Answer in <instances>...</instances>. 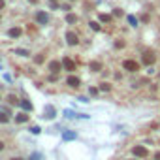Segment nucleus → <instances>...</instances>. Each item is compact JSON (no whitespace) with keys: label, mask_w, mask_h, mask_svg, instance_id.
<instances>
[{"label":"nucleus","mask_w":160,"mask_h":160,"mask_svg":"<svg viewBox=\"0 0 160 160\" xmlns=\"http://www.w3.org/2000/svg\"><path fill=\"white\" fill-rule=\"evenodd\" d=\"M2 149H4V143H2V141H0V151H2Z\"/></svg>","instance_id":"31"},{"label":"nucleus","mask_w":160,"mask_h":160,"mask_svg":"<svg viewBox=\"0 0 160 160\" xmlns=\"http://www.w3.org/2000/svg\"><path fill=\"white\" fill-rule=\"evenodd\" d=\"M36 21H38L40 25H47L49 23V13L47 12H38L36 13Z\"/></svg>","instance_id":"1"},{"label":"nucleus","mask_w":160,"mask_h":160,"mask_svg":"<svg viewBox=\"0 0 160 160\" xmlns=\"http://www.w3.org/2000/svg\"><path fill=\"white\" fill-rule=\"evenodd\" d=\"M9 38H19V36L23 34V28L21 27H13V28H9Z\"/></svg>","instance_id":"9"},{"label":"nucleus","mask_w":160,"mask_h":160,"mask_svg":"<svg viewBox=\"0 0 160 160\" xmlns=\"http://www.w3.org/2000/svg\"><path fill=\"white\" fill-rule=\"evenodd\" d=\"M128 23H130L132 27H138V19L134 17V15H128Z\"/></svg>","instance_id":"18"},{"label":"nucleus","mask_w":160,"mask_h":160,"mask_svg":"<svg viewBox=\"0 0 160 160\" xmlns=\"http://www.w3.org/2000/svg\"><path fill=\"white\" fill-rule=\"evenodd\" d=\"M89 25H90V28H92V30H100V25H98L96 21H92V23H89Z\"/></svg>","instance_id":"23"},{"label":"nucleus","mask_w":160,"mask_h":160,"mask_svg":"<svg viewBox=\"0 0 160 160\" xmlns=\"http://www.w3.org/2000/svg\"><path fill=\"white\" fill-rule=\"evenodd\" d=\"M32 160H42V156H40V154H36V153H34V154H32Z\"/></svg>","instance_id":"27"},{"label":"nucleus","mask_w":160,"mask_h":160,"mask_svg":"<svg viewBox=\"0 0 160 160\" xmlns=\"http://www.w3.org/2000/svg\"><path fill=\"white\" fill-rule=\"evenodd\" d=\"M34 62H36V64H42V62H43V55H38V56H34Z\"/></svg>","instance_id":"21"},{"label":"nucleus","mask_w":160,"mask_h":160,"mask_svg":"<svg viewBox=\"0 0 160 160\" xmlns=\"http://www.w3.org/2000/svg\"><path fill=\"white\" fill-rule=\"evenodd\" d=\"M125 70H128V72H138L139 70V64L136 62V60H125Z\"/></svg>","instance_id":"3"},{"label":"nucleus","mask_w":160,"mask_h":160,"mask_svg":"<svg viewBox=\"0 0 160 160\" xmlns=\"http://www.w3.org/2000/svg\"><path fill=\"white\" fill-rule=\"evenodd\" d=\"M15 53H17V55H21V56H27L28 53H27V51H25V49H17V51H15Z\"/></svg>","instance_id":"25"},{"label":"nucleus","mask_w":160,"mask_h":160,"mask_svg":"<svg viewBox=\"0 0 160 160\" xmlns=\"http://www.w3.org/2000/svg\"><path fill=\"white\" fill-rule=\"evenodd\" d=\"M4 8V2H2V0H0V9H2Z\"/></svg>","instance_id":"30"},{"label":"nucleus","mask_w":160,"mask_h":160,"mask_svg":"<svg viewBox=\"0 0 160 160\" xmlns=\"http://www.w3.org/2000/svg\"><path fill=\"white\" fill-rule=\"evenodd\" d=\"M28 2H30V4H36V2H38V0H28Z\"/></svg>","instance_id":"29"},{"label":"nucleus","mask_w":160,"mask_h":160,"mask_svg":"<svg viewBox=\"0 0 160 160\" xmlns=\"http://www.w3.org/2000/svg\"><path fill=\"white\" fill-rule=\"evenodd\" d=\"M8 100H9V104H12V106H15V104L19 102V100H17V98H15L13 94H9V96H8Z\"/></svg>","instance_id":"20"},{"label":"nucleus","mask_w":160,"mask_h":160,"mask_svg":"<svg viewBox=\"0 0 160 160\" xmlns=\"http://www.w3.org/2000/svg\"><path fill=\"white\" fill-rule=\"evenodd\" d=\"M132 153L136 154V156H139V158H145L147 156V149L143 147V145H136V147L132 149Z\"/></svg>","instance_id":"4"},{"label":"nucleus","mask_w":160,"mask_h":160,"mask_svg":"<svg viewBox=\"0 0 160 160\" xmlns=\"http://www.w3.org/2000/svg\"><path fill=\"white\" fill-rule=\"evenodd\" d=\"M64 139H66V141H68V139H75L77 136H75V134L74 132H64V136H62Z\"/></svg>","instance_id":"15"},{"label":"nucleus","mask_w":160,"mask_h":160,"mask_svg":"<svg viewBox=\"0 0 160 160\" xmlns=\"http://www.w3.org/2000/svg\"><path fill=\"white\" fill-rule=\"evenodd\" d=\"M12 160H21V158H12Z\"/></svg>","instance_id":"32"},{"label":"nucleus","mask_w":160,"mask_h":160,"mask_svg":"<svg viewBox=\"0 0 160 160\" xmlns=\"http://www.w3.org/2000/svg\"><path fill=\"white\" fill-rule=\"evenodd\" d=\"M98 19H100L102 23H109L111 21V17H109V15H106V13H100V15H98Z\"/></svg>","instance_id":"13"},{"label":"nucleus","mask_w":160,"mask_h":160,"mask_svg":"<svg viewBox=\"0 0 160 160\" xmlns=\"http://www.w3.org/2000/svg\"><path fill=\"white\" fill-rule=\"evenodd\" d=\"M15 121H17V122H27V121H28V115L21 113V115H17V117H15Z\"/></svg>","instance_id":"12"},{"label":"nucleus","mask_w":160,"mask_h":160,"mask_svg":"<svg viewBox=\"0 0 160 160\" xmlns=\"http://www.w3.org/2000/svg\"><path fill=\"white\" fill-rule=\"evenodd\" d=\"M62 68H64V70H68V72H74V70H75V64H74V60H70L68 56H66V59L62 60Z\"/></svg>","instance_id":"8"},{"label":"nucleus","mask_w":160,"mask_h":160,"mask_svg":"<svg viewBox=\"0 0 160 160\" xmlns=\"http://www.w3.org/2000/svg\"><path fill=\"white\" fill-rule=\"evenodd\" d=\"M66 23H70V25L77 23V15L75 13H68V15H66Z\"/></svg>","instance_id":"10"},{"label":"nucleus","mask_w":160,"mask_h":160,"mask_svg":"<svg viewBox=\"0 0 160 160\" xmlns=\"http://www.w3.org/2000/svg\"><path fill=\"white\" fill-rule=\"evenodd\" d=\"M90 70H92V72L102 70V64H100V62H90Z\"/></svg>","instance_id":"16"},{"label":"nucleus","mask_w":160,"mask_h":160,"mask_svg":"<svg viewBox=\"0 0 160 160\" xmlns=\"http://www.w3.org/2000/svg\"><path fill=\"white\" fill-rule=\"evenodd\" d=\"M100 90L109 92V90H111V85H109V83H102V85H100Z\"/></svg>","instance_id":"17"},{"label":"nucleus","mask_w":160,"mask_h":160,"mask_svg":"<svg viewBox=\"0 0 160 160\" xmlns=\"http://www.w3.org/2000/svg\"><path fill=\"white\" fill-rule=\"evenodd\" d=\"M154 60H156V56H154L151 51H147V53H143V64L145 66H151Z\"/></svg>","instance_id":"6"},{"label":"nucleus","mask_w":160,"mask_h":160,"mask_svg":"<svg viewBox=\"0 0 160 160\" xmlns=\"http://www.w3.org/2000/svg\"><path fill=\"white\" fill-rule=\"evenodd\" d=\"M66 42H68V45H77V43H79L77 34L75 32H68V34H66Z\"/></svg>","instance_id":"7"},{"label":"nucleus","mask_w":160,"mask_h":160,"mask_svg":"<svg viewBox=\"0 0 160 160\" xmlns=\"http://www.w3.org/2000/svg\"><path fill=\"white\" fill-rule=\"evenodd\" d=\"M66 85H70L72 89H77V87L81 85V79L77 75H68V79H66Z\"/></svg>","instance_id":"2"},{"label":"nucleus","mask_w":160,"mask_h":160,"mask_svg":"<svg viewBox=\"0 0 160 160\" xmlns=\"http://www.w3.org/2000/svg\"><path fill=\"white\" fill-rule=\"evenodd\" d=\"M45 117H47V119L55 117V107H47V109H45Z\"/></svg>","instance_id":"14"},{"label":"nucleus","mask_w":160,"mask_h":160,"mask_svg":"<svg viewBox=\"0 0 160 160\" xmlns=\"http://www.w3.org/2000/svg\"><path fill=\"white\" fill-rule=\"evenodd\" d=\"M21 107L25 111H30V109H32V104H30L28 100H21Z\"/></svg>","instance_id":"11"},{"label":"nucleus","mask_w":160,"mask_h":160,"mask_svg":"<svg viewBox=\"0 0 160 160\" xmlns=\"http://www.w3.org/2000/svg\"><path fill=\"white\" fill-rule=\"evenodd\" d=\"M30 132H32V134H40V132H42V128H40V126H32V128H30Z\"/></svg>","instance_id":"24"},{"label":"nucleus","mask_w":160,"mask_h":160,"mask_svg":"<svg viewBox=\"0 0 160 160\" xmlns=\"http://www.w3.org/2000/svg\"><path fill=\"white\" fill-rule=\"evenodd\" d=\"M60 68H62V62H59V60H51L49 62V72L51 74H59Z\"/></svg>","instance_id":"5"},{"label":"nucleus","mask_w":160,"mask_h":160,"mask_svg":"<svg viewBox=\"0 0 160 160\" xmlns=\"http://www.w3.org/2000/svg\"><path fill=\"white\" fill-rule=\"evenodd\" d=\"M115 47H117V49H122V47H125V42H122V40H117V42H115Z\"/></svg>","instance_id":"22"},{"label":"nucleus","mask_w":160,"mask_h":160,"mask_svg":"<svg viewBox=\"0 0 160 160\" xmlns=\"http://www.w3.org/2000/svg\"><path fill=\"white\" fill-rule=\"evenodd\" d=\"M154 160H160V153H156V156H154Z\"/></svg>","instance_id":"28"},{"label":"nucleus","mask_w":160,"mask_h":160,"mask_svg":"<svg viewBox=\"0 0 160 160\" xmlns=\"http://www.w3.org/2000/svg\"><path fill=\"white\" fill-rule=\"evenodd\" d=\"M90 94H92V96L98 94V89H96V87H92V89H90Z\"/></svg>","instance_id":"26"},{"label":"nucleus","mask_w":160,"mask_h":160,"mask_svg":"<svg viewBox=\"0 0 160 160\" xmlns=\"http://www.w3.org/2000/svg\"><path fill=\"white\" fill-rule=\"evenodd\" d=\"M9 121V115H6V113L0 111V122H8Z\"/></svg>","instance_id":"19"}]
</instances>
